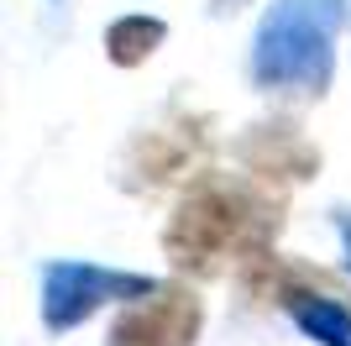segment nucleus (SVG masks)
Here are the masks:
<instances>
[{
  "label": "nucleus",
  "instance_id": "6e6552de",
  "mask_svg": "<svg viewBox=\"0 0 351 346\" xmlns=\"http://www.w3.org/2000/svg\"><path fill=\"white\" fill-rule=\"evenodd\" d=\"M158 43H162V21H147V16H126V21L110 27V58L116 63H136Z\"/></svg>",
  "mask_w": 351,
  "mask_h": 346
},
{
  "label": "nucleus",
  "instance_id": "9d476101",
  "mask_svg": "<svg viewBox=\"0 0 351 346\" xmlns=\"http://www.w3.org/2000/svg\"><path fill=\"white\" fill-rule=\"evenodd\" d=\"M220 11H236V0H220Z\"/></svg>",
  "mask_w": 351,
  "mask_h": 346
},
{
  "label": "nucleus",
  "instance_id": "0eeeda50",
  "mask_svg": "<svg viewBox=\"0 0 351 346\" xmlns=\"http://www.w3.org/2000/svg\"><path fill=\"white\" fill-rule=\"evenodd\" d=\"M194 147H199V131H194V126H178V137H173V131H147V142H142L147 184H162V178L184 173L189 158H194Z\"/></svg>",
  "mask_w": 351,
  "mask_h": 346
},
{
  "label": "nucleus",
  "instance_id": "7ed1b4c3",
  "mask_svg": "<svg viewBox=\"0 0 351 346\" xmlns=\"http://www.w3.org/2000/svg\"><path fill=\"white\" fill-rule=\"evenodd\" d=\"M152 278L136 273H110V268H89V262H53L43 273V320L53 331H69L84 315H95L105 299H147Z\"/></svg>",
  "mask_w": 351,
  "mask_h": 346
},
{
  "label": "nucleus",
  "instance_id": "f03ea898",
  "mask_svg": "<svg viewBox=\"0 0 351 346\" xmlns=\"http://www.w3.org/2000/svg\"><path fill=\"white\" fill-rule=\"evenodd\" d=\"M341 27V0H283L257 37V79L320 95L330 73V37Z\"/></svg>",
  "mask_w": 351,
  "mask_h": 346
},
{
  "label": "nucleus",
  "instance_id": "423d86ee",
  "mask_svg": "<svg viewBox=\"0 0 351 346\" xmlns=\"http://www.w3.org/2000/svg\"><path fill=\"white\" fill-rule=\"evenodd\" d=\"M278 299H283V310L304 325V336H315V341H325V346H351V310L336 294H315V288H304V284H283Z\"/></svg>",
  "mask_w": 351,
  "mask_h": 346
},
{
  "label": "nucleus",
  "instance_id": "f257e3e1",
  "mask_svg": "<svg viewBox=\"0 0 351 346\" xmlns=\"http://www.w3.org/2000/svg\"><path fill=\"white\" fill-rule=\"evenodd\" d=\"M283 200L263 178H236V173H199L189 194L178 200L168 220V257L189 273H220L226 262H273V231H278Z\"/></svg>",
  "mask_w": 351,
  "mask_h": 346
},
{
  "label": "nucleus",
  "instance_id": "1a4fd4ad",
  "mask_svg": "<svg viewBox=\"0 0 351 346\" xmlns=\"http://www.w3.org/2000/svg\"><path fill=\"white\" fill-rule=\"evenodd\" d=\"M341 242H346V262H351V216H341Z\"/></svg>",
  "mask_w": 351,
  "mask_h": 346
},
{
  "label": "nucleus",
  "instance_id": "20e7f679",
  "mask_svg": "<svg viewBox=\"0 0 351 346\" xmlns=\"http://www.w3.org/2000/svg\"><path fill=\"white\" fill-rule=\"evenodd\" d=\"M199 336V299L184 284H158L147 299L121 310L105 346H194Z\"/></svg>",
  "mask_w": 351,
  "mask_h": 346
},
{
  "label": "nucleus",
  "instance_id": "39448f33",
  "mask_svg": "<svg viewBox=\"0 0 351 346\" xmlns=\"http://www.w3.org/2000/svg\"><path fill=\"white\" fill-rule=\"evenodd\" d=\"M241 158H247L252 178H304L315 168V152L299 142L293 126H257L241 142Z\"/></svg>",
  "mask_w": 351,
  "mask_h": 346
}]
</instances>
